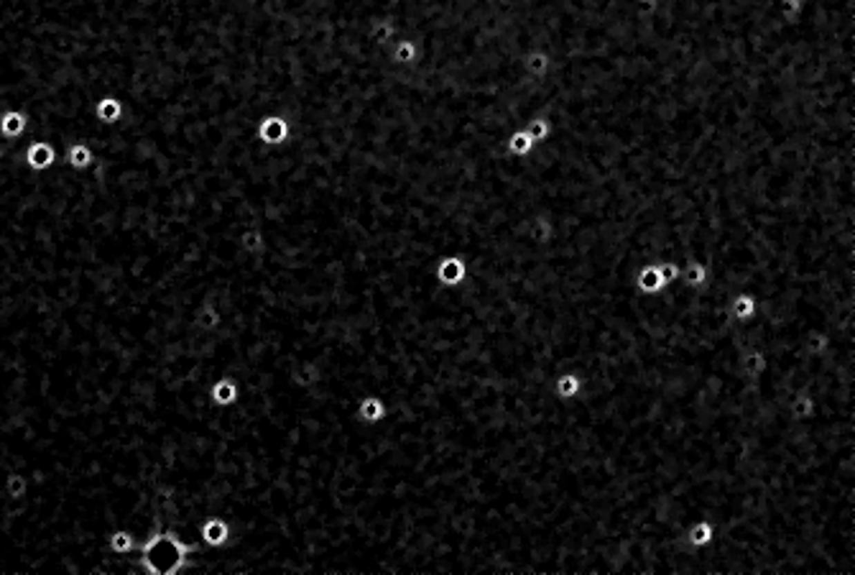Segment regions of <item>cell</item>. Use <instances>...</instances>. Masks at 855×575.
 Listing matches in <instances>:
<instances>
[{
  "label": "cell",
  "instance_id": "4",
  "mask_svg": "<svg viewBox=\"0 0 855 575\" xmlns=\"http://www.w3.org/2000/svg\"><path fill=\"white\" fill-rule=\"evenodd\" d=\"M521 128L528 133V138H531V144L534 146L541 144V141H546L549 133H552V123H549V118H544V115H534V118H528Z\"/></svg>",
  "mask_w": 855,
  "mask_h": 575
},
{
  "label": "cell",
  "instance_id": "8",
  "mask_svg": "<svg viewBox=\"0 0 855 575\" xmlns=\"http://www.w3.org/2000/svg\"><path fill=\"white\" fill-rule=\"evenodd\" d=\"M21 493H23V481H21L18 475H13V481H10V496H21Z\"/></svg>",
  "mask_w": 855,
  "mask_h": 575
},
{
  "label": "cell",
  "instance_id": "5",
  "mask_svg": "<svg viewBox=\"0 0 855 575\" xmlns=\"http://www.w3.org/2000/svg\"><path fill=\"white\" fill-rule=\"evenodd\" d=\"M506 151L511 153V156H528V153L534 151V144H531V138H528V133L523 128L511 131L508 141H506Z\"/></svg>",
  "mask_w": 855,
  "mask_h": 575
},
{
  "label": "cell",
  "instance_id": "2",
  "mask_svg": "<svg viewBox=\"0 0 855 575\" xmlns=\"http://www.w3.org/2000/svg\"><path fill=\"white\" fill-rule=\"evenodd\" d=\"M521 64H523V72H526L528 77L539 79V77H544L546 72H549L552 59H549L546 49H541V46H531V49L523 54V62H521Z\"/></svg>",
  "mask_w": 855,
  "mask_h": 575
},
{
  "label": "cell",
  "instance_id": "6",
  "mask_svg": "<svg viewBox=\"0 0 855 575\" xmlns=\"http://www.w3.org/2000/svg\"><path fill=\"white\" fill-rule=\"evenodd\" d=\"M235 394H238V389H235L233 381H220L218 386H215V397H218L220 404H222V402L230 404V402L235 399Z\"/></svg>",
  "mask_w": 855,
  "mask_h": 575
},
{
  "label": "cell",
  "instance_id": "7",
  "mask_svg": "<svg viewBox=\"0 0 855 575\" xmlns=\"http://www.w3.org/2000/svg\"><path fill=\"white\" fill-rule=\"evenodd\" d=\"M131 545H133V540H131V534H126V532H117L115 537H113V547H115L117 552H128L131 550Z\"/></svg>",
  "mask_w": 855,
  "mask_h": 575
},
{
  "label": "cell",
  "instance_id": "3",
  "mask_svg": "<svg viewBox=\"0 0 855 575\" xmlns=\"http://www.w3.org/2000/svg\"><path fill=\"white\" fill-rule=\"evenodd\" d=\"M835 346V343H832V335L827 330H820V328H814V330H809L805 335V350L809 355H825L827 353V350H830V348ZM840 348V346H838ZM847 350V348H845Z\"/></svg>",
  "mask_w": 855,
  "mask_h": 575
},
{
  "label": "cell",
  "instance_id": "1",
  "mask_svg": "<svg viewBox=\"0 0 855 575\" xmlns=\"http://www.w3.org/2000/svg\"><path fill=\"white\" fill-rule=\"evenodd\" d=\"M434 238L332 284L294 430L381 567L853 575L855 189L774 87L695 49L554 64L523 18L460 23Z\"/></svg>",
  "mask_w": 855,
  "mask_h": 575
}]
</instances>
